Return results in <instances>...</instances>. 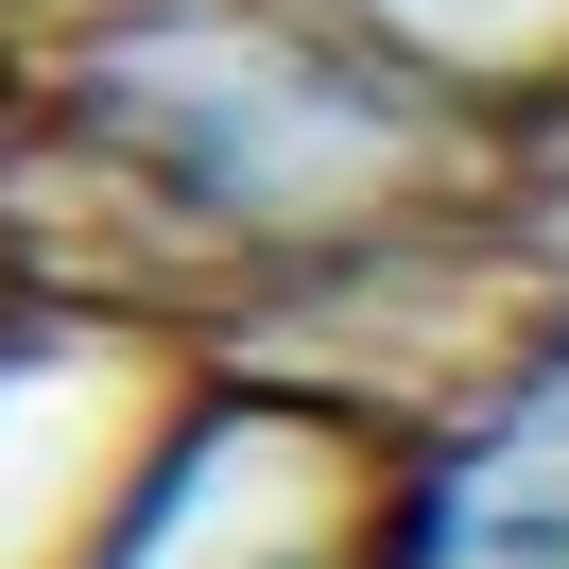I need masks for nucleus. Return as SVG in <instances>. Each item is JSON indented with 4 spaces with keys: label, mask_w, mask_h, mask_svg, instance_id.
Returning a JSON list of instances; mask_svg holds the SVG:
<instances>
[{
    "label": "nucleus",
    "mask_w": 569,
    "mask_h": 569,
    "mask_svg": "<svg viewBox=\"0 0 569 569\" xmlns=\"http://www.w3.org/2000/svg\"><path fill=\"white\" fill-rule=\"evenodd\" d=\"M449 552H466V569H569V362L518 397V431L466 466V500H449Z\"/></svg>",
    "instance_id": "obj_1"
}]
</instances>
